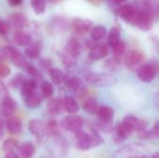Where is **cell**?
Returning <instances> with one entry per match:
<instances>
[{
  "label": "cell",
  "instance_id": "46",
  "mask_svg": "<svg viewBox=\"0 0 159 158\" xmlns=\"http://www.w3.org/2000/svg\"><path fill=\"white\" fill-rule=\"evenodd\" d=\"M152 158H159V154L158 153H156L153 156H152Z\"/></svg>",
  "mask_w": 159,
  "mask_h": 158
},
{
  "label": "cell",
  "instance_id": "25",
  "mask_svg": "<svg viewBox=\"0 0 159 158\" xmlns=\"http://www.w3.org/2000/svg\"><path fill=\"white\" fill-rule=\"evenodd\" d=\"M18 149H19V153L20 156L22 158H31L34 155V152H35L34 145L30 142H26L20 144L18 146Z\"/></svg>",
  "mask_w": 159,
  "mask_h": 158
},
{
  "label": "cell",
  "instance_id": "34",
  "mask_svg": "<svg viewBox=\"0 0 159 158\" xmlns=\"http://www.w3.org/2000/svg\"><path fill=\"white\" fill-rule=\"evenodd\" d=\"M112 48H113L114 57H116L118 59H121V57L125 54V51H126V44H125L124 41H121L120 40Z\"/></svg>",
  "mask_w": 159,
  "mask_h": 158
},
{
  "label": "cell",
  "instance_id": "37",
  "mask_svg": "<svg viewBox=\"0 0 159 158\" xmlns=\"http://www.w3.org/2000/svg\"><path fill=\"white\" fill-rule=\"evenodd\" d=\"M19 146L18 142L15 139H7L3 142V149L6 152H11L15 151Z\"/></svg>",
  "mask_w": 159,
  "mask_h": 158
},
{
  "label": "cell",
  "instance_id": "40",
  "mask_svg": "<svg viewBox=\"0 0 159 158\" xmlns=\"http://www.w3.org/2000/svg\"><path fill=\"white\" fill-rule=\"evenodd\" d=\"M10 74V69L4 63H0V79L5 78Z\"/></svg>",
  "mask_w": 159,
  "mask_h": 158
},
{
  "label": "cell",
  "instance_id": "36",
  "mask_svg": "<svg viewBox=\"0 0 159 158\" xmlns=\"http://www.w3.org/2000/svg\"><path fill=\"white\" fill-rule=\"evenodd\" d=\"M24 80H25V77L21 74H16L12 77V79L10 80L9 84L13 88L18 89V88H20V87H21L22 83L24 82Z\"/></svg>",
  "mask_w": 159,
  "mask_h": 158
},
{
  "label": "cell",
  "instance_id": "8",
  "mask_svg": "<svg viewBox=\"0 0 159 158\" xmlns=\"http://www.w3.org/2000/svg\"><path fill=\"white\" fill-rule=\"evenodd\" d=\"M83 126V120L80 116L74 115H70L68 116H65L61 122V127L70 132H75L79 129H81Z\"/></svg>",
  "mask_w": 159,
  "mask_h": 158
},
{
  "label": "cell",
  "instance_id": "17",
  "mask_svg": "<svg viewBox=\"0 0 159 158\" xmlns=\"http://www.w3.org/2000/svg\"><path fill=\"white\" fill-rule=\"evenodd\" d=\"M48 112L52 115H59L64 111L63 100L60 98L51 99L47 105Z\"/></svg>",
  "mask_w": 159,
  "mask_h": 158
},
{
  "label": "cell",
  "instance_id": "42",
  "mask_svg": "<svg viewBox=\"0 0 159 158\" xmlns=\"http://www.w3.org/2000/svg\"><path fill=\"white\" fill-rule=\"evenodd\" d=\"M7 1L8 5H9V6H11V7H17V6H20V5L23 2V0H7Z\"/></svg>",
  "mask_w": 159,
  "mask_h": 158
},
{
  "label": "cell",
  "instance_id": "33",
  "mask_svg": "<svg viewBox=\"0 0 159 158\" xmlns=\"http://www.w3.org/2000/svg\"><path fill=\"white\" fill-rule=\"evenodd\" d=\"M31 6L35 14H42L46 10V0H31Z\"/></svg>",
  "mask_w": 159,
  "mask_h": 158
},
{
  "label": "cell",
  "instance_id": "1",
  "mask_svg": "<svg viewBox=\"0 0 159 158\" xmlns=\"http://www.w3.org/2000/svg\"><path fill=\"white\" fill-rule=\"evenodd\" d=\"M75 137L76 140V147L81 151H88L90 148L100 146L103 143V140L95 130H91L90 133H88L79 129L75 132Z\"/></svg>",
  "mask_w": 159,
  "mask_h": 158
},
{
  "label": "cell",
  "instance_id": "18",
  "mask_svg": "<svg viewBox=\"0 0 159 158\" xmlns=\"http://www.w3.org/2000/svg\"><path fill=\"white\" fill-rule=\"evenodd\" d=\"M135 10H136V8L130 5H123V6H120L116 9V14L121 20L129 23L134 13H135Z\"/></svg>",
  "mask_w": 159,
  "mask_h": 158
},
{
  "label": "cell",
  "instance_id": "32",
  "mask_svg": "<svg viewBox=\"0 0 159 158\" xmlns=\"http://www.w3.org/2000/svg\"><path fill=\"white\" fill-rule=\"evenodd\" d=\"M47 129H48V134L54 136V137H59L60 136V129H59V126L56 120L54 119H49L47 123Z\"/></svg>",
  "mask_w": 159,
  "mask_h": 158
},
{
  "label": "cell",
  "instance_id": "19",
  "mask_svg": "<svg viewBox=\"0 0 159 158\" xmlns=\"http://www.w3.org/2000/svg\"><path fill=\"white\" fill-rule=\"evenodd\" d=\"M108 54V48L104 44L95 45L91 47L89 52V58L93 61H100L105 58Z\"/></svg>",
  "mask_w": 159,
  "mask_h": 158
},
{
  "label": "cell",
  "instance_id": "29",
  "mask_svg": "<svg viewBox=\"0 0 159 158\" xmlns=\"http://www.w3.org/2000/svg\"><path fill=\"white\" fill-rule=\"evenodd\" d=\"M107 41H108V45L113 47L116 44H117L120 41V29L116 26L113 27L108 34L107 37Z\"/></svg>",
  "mask_w": 159,
  "mask_h": 158
},
{
  "label": "cell",
  "instance_id": "15",
  "mask_svg": "<svg viewBox=\"0 0 159 158\" xmlns=\"http://www.w3.org/2000/svg\"><path fill=\"white\" fill-rule=\"evenodd\" d=\"M96 114H97L98 118L101 122L111 123L113 118H114V115H115V111L110 106L102 105V106H99Z\"/></svg>",
  "mask_w": 159,
  "mask_h": 158
},
{
  "label": "cell",
  "instance_id": "28",
  "mask_svg": "<svg viewBox=\"0 0 159 158\" xmlns=\"http://www.w3.org/2000/svg\"><path fill=\"white\" fill-rule=\"evenodd\" d=\"M106 28L102 25H97L91 28L90 30V37L94 41H100L106 35Z\"/></svg>",
  "mask_w": 159,
  "mask_h": 158
},
{
  "label": "cell",
  "instance_id": "10",
  "mask_svg": "<svg viewBox=\"0 0 159 158\" xmlns=\"http://www.w3.org/2000/svg\"><path fill=\"white\" fill-rule=\"evenodd\" d=\"M157 71L152 64H143L137 70V75L139 79L144 83H150L156 77Z\"/></svg>",
  "mask_w": 159,
  "mask_h": 158
},
{
  "label": "cell",
  "instance_id": "43",
  "mask_svg": "<svg viewBox=\"0 0 159 158\" xmlns=\"http://www.w3.org/2000/svg\"><path fill=\"white\" fill-rule=\"evenodd\" d=\"M5 158H19V156L15 153V151H11V152H7Z\"/></svg>",
  "mask_w": 159,
  "mask_h": 158
},
{
  "label": "cell",
  "instance_id": "9",
  "mask_svg": "<svg viewBox=\"0 0 159 158\" xmlns=\"http://www.w3.org/2000/svg\"><path fill=\"white\" fill-rule=\"evenodd\" d=\"M92 21L88 19L76 18L72 22V30L77 35H83L90 32L92 28Z\"/></svg>",
  "mask_w": 159,
  "mask_h": 158
},
{
  "label": "cell",
  "instance_id": "41",
  "mask_svg": "<svg viewBox=\"0 0 159 158\" xmlns=\"http://www.w3.org/2000/svg\"><path fill=\"white\" fill-rule=\"evenodd\" d=\"M7 95H8V92H7L6 86L2 82H0V100H2L3 98H5Z\"/></svg>",
  "mask_w": 159,
  "mask_h": 158
},
{
  "label": "cell",
  "instance_id": "6",
  "mask_svg": "<svg viewBox=\"0 0 159 158\" xmlns=\"http://www.w3.org/2000/svg\"><path fill=\"white\" fill-rule=\"evenodd\" d=\"M122 124L125 126V128L130 132L132 133L133 131H141L143 129H146L148 123L147 121L143 120V119H139L138 117H136L135 115H127Z\"/></svg>",
  "mask_w": 159,
  "mask_h": 158
},
{
  "label": "cell",
  "instance_id": "2",
  "mask_svg": "<svg viewBox=\"0 0 159 158\" xmlns=\"http://www.w3.org/2000/svg\"><path fill=\"white\" fill-rule=\"evenodd\" d=\"M84 79L87 83L96 87H111L116 83V78L114 75L96 72L85 73Z\"/></svg>",
  "mask_w": 159,
  "mask_h": 158
},
{
  "label": "cell",
  "instance_id": "31",
  "mask_svg": "<svg viewBox=\"0 0 159 158\" xmlns=\"http://www.w3.org/2000/svg\"><path fill=\"white\" fill-rule=\"evenodd\" d=\"M99 108V105H98V102L92 99V98H89V99H87L84 102H83V109L89 113V114H96L97 113V110Z\"/></svg>",
  "mask_w": 159,
  "mask_h": 158
},
{
  "label": "cell",
  "instance_id": "27",
  "mask_svg": "<svg viewBox=\"0 0 159 158\" xmlns=\"http://www.w3.org/2000/svg\"><path fill=\"white\" fill-rule=\"evenodd\" d=\"M49 75H50L52 82L55 85H61V84L64 83V81L67 77V75L61 70H60L58 68L49 69Z\"/></svg>",
  "mask_w": 159,
  "mask_h": 158
},
{
  "label": "cell",
  "instance_id": "38",
  "mask_svg": "<svg viewBox=\"0 0 159 158\" xmlns=\"http://www.w3.org/2000/svg\"><path fill=\"white\" fill-rule=\"evenodd\" d=\"M23 69H24V70L26 71V73H27L30 76H32L34 79V78H37L38 75H39L38 70H37L33 64H31V63H29V62L26 63V65L24 66Z\"/></svg>",
  "mask_w": 159,
  "mask_h": 158
},
{
  "label": "cell",
  "instance_id": "11",
  "mask_svg": "<svg viewBox=\"0 0 159 158\" xmlns=\"http://www.w3.org/2000/svg\"><path fill=\"white\" fill-rule=\"evenodd\" d=\"M17 109L16 102L10 97L6 96L1 100L0 103V115L2 117H9L11 116Z\"/></svg>",
  "mask_w": 159,
  "mask_h": 158
},
{
  "label": "cell",
  "instance_id": "26",
  "mask_svg": "<svg viewBox=\"0 0 159 158\" xmlns=\"http://www.w3.org/2000/svg\"><path fill=\"white\" fill-rule=\"evenodd\" d=\"M63 105L64 110L69 113L70 115H74L79 111V105L75 98L71 96H65L63 99Z\"/></svg>",
  "mask_w": 159,
  "mask_h": 158
},
{
  "label": "cell",
  "instance_id": "13",
  "mask_svg": "<svg viewBox=\"0 0 159 158\" xmlns=\"http://www.w3.org/2000/svg\"><path fill=\"white\" fill-rule=\"evenodd\" d=\"M66 87L72 90L73 92L78 93V94H84L85 93V87L82 83V81L80 80L79 77L77 76H70V77H66L65 81H64Z\"/></svg>",
  "mask_w": 159,
  "mask_h": 158
},
{
  "label": "cell",
  "instance_id": "20",
  "mask_svg": "<svg viewBox=\"0 0 159 158\" xmlns=\"http://www.w3.org/2000/svg\"><path fill=\"white\" fill-rule=\"evenodd\" d=\"M13 41L20 47H26L32 42V36L24 31L17 30L13 34Z\"/></svg>",
  "mask_w": 159,
  "mask_h": 158
},
{
  "label": "cell",
  "instance_id": "12",
  "mask_svg": "<svg viewBox=\"0 0 159 158\" xmlns=\"http://www.w3.org/2000/svg\"><path fill=\"white\" fill-rule=\"evenodd\" d=\"M7 22L10 28H13L15 31L21 30L28 25V20L26 16L22 13H13L8 16Z\"/></svg>",
  "mask_w": 159,
  "mask_h": 158
},
{
  "label": "cell",
  "instance_id": "35",
  "mask_svg": "<svg viewBox=\"0 0 159 158\" xmlns=\"http://www.w3.org/2000/svg\"><path fill=\"white\" fill-rule=\"evenodd\" d=\"M104 66L106 69L110 71H116L120 67V59L116 57H113L112 59H109L105 61Z\"/></svg>",
  "mask_w": 159,
  "mask_h": 158
},
{
  "label": "cell",
  "instance_id": "47",
  "mask_svg": "<svg viewBox=\"0 0 159 158\" xmlns=\"http://www.w3.org/2000/svg\"><path fill=\"white\" fill-rule=\"evenodd\" d=\"M55 1H60V0H53V2H55Z\"/></svg>",
  "mask_w": 159,
  "mask_h": 158
},
{
  "label": "cell",
  "instance_id": "7",
  "mask_svg": "<svg viewBox=\"0 0 159 158\" xmlns=\"http://www.w3.org/2000/svg\"><path fill=\"white\" fill-rule=\"evenodd\" d=\"M29 130L39 141H44L48 136L46 123L41 119H33L29 123Z\"/></svg>",
  "mask_w": 159,
  "mask_h": 158
},
{
  "label": "cell",
  "instance_id": "44",
  "mask_svg": "<svg viewBox=\"0 0 159 158\" xmlns=\"http://www.w3.org/2000/svg\"><path fill=\"white\" fill-rule=\"evenodd\" d=\"M4 136V123H3V120L0 118V140L3 138Z\"/></svg>",
  "mask_w": 159,
  "mask_h": 158
},
{
  "label": "cell",
  "instance_id": "3",
  "mask_svg": "<svg viewBox=\"0 0 159 158\" xmlns=\"http://www.w3.org/2000/svg\"><path fill=\"white\" fill-rule=\"evenodd\" d=\"M130 24L139 27L143 31H148L151 29L153 24V16L149 9H137L129 22Z\"/></svg>",
  "mask_w": 159,
  "mask_h": 158
},
{
  "label": "cell",
  "instance_id": "39",
  "mask_svg": "<svg viewBox=\"0 0 159 158\" xmlns=\"http://www.w3.org/2000/svg\"><path fill=\"white\" fill-rule=\"evenodd\" d=\"M10 30V26L7 22V20L0 19V34L6 35Z\"/></svg>",
  "mask_w": 159,
  "mask_h": 158
},
{
  "label": "cell",
  "instance_id": "16",
  "mask_svg": "<svg viewBox=\"0 0 159 158\" xmlns=\"http://www.w3.org/2000/svg\"><path fill=\"white\" fill-rule=\"evenodd\" d=\"M6 128L8 133L12 135H17L20 133L22 129V123L21 120L17 116H9L6 122Z\"/></svg>",
  "mask_w": 159,
  "mask_h": 158
},
{
  "label": "cell",
  "instance_id": "14",
  "mask_svg": "<svg viewBox=\"0 0 159 158\" xmlns=\"http://www.w3.org/2000/svg\"><path fill=\"white\" fill-rule=\"evenodd\" d=\"M81 48L82 47H81L80 42L76 38H71L68 40V42L66 44L65 52H66L67 56H69L73 59H75L80 55Z\"/></svg>",
  "mask_w": 159,
  "mask_h": 158
},
{
  "label": "cell",
  "instance_id": "30",
  "mask_svg": "<svg viewBox=\"0 0 159 158\" xmlns=\"http://www.w3.org/2000/svg\"><path fill=\"white\" fill-rule=\"evenodd\" d=\"M41 96L45 99H50L54 94V87L48 81H43L40 86Z\"/></svg>",
  "mask_w": 159,
  "mask_h": 158
},
{
  "label": "cell",
  "instance_id": "5",
  "mask_svg": "<svg viewBox=\"0 0 159 158\" xmlns=\"http://www.w3.org/2000/svg\"><path fill=\"white\" fill-rule=\"evenodd\" d=\"M2 54L7 59H8L15 66L22 68V69L24 68V66L28 62L25 60L24 56L13 47H4L3 50H2Z\"/></svg>",
  "mask_w": 159,
  "mask_h": 158
},
{
  "label": "cell",
  "instance_id": "45",
  "mask_svg": "<svg viewBox=\"0 0 159 158\" xmlns=\"http://www.w3.org/2000/svg\"><path fill=\"white\" fill-rule=\"evenodd\" d=\"M88 2H89V3H91V4H93V5H99V4H101L103 0H87Z\"/></svg>",
  "mask_w": 159,
  "mask_h": 158
},
{
  "label": "cell",
  "instance_id": "24",
  "mask_svg": "<svg viewBox=\"0 0 159 158\" xmlns=\"http://www.w3.org/2000/svg\"><path fill=\"white\" fill-rule=\"evenodd\" d=\"M23 100H24L25 105L28 108L34 109V108L39 107V105L41 104V102H42V96L39 93H37V92L34 91V93H32L29 96L25 97Z\"/></svg>",
  "mask_w": 159,
  "mask_h": 158
},
{
  "label": "cell",
  "instance_id": "23",
  "mask_svg": "<svg viewBox=\"0 0 159 158\" xmlns=\"http://www.w3.org/2000/svg\"><path fill=\"white\" fill-rule=\"evenodd\" d=\"M40 49H41V47L38 42H31L28 46H26L24 54L27 58L31 60H34L39 57Z\"/></svg>",
  "mask_w": 159,
  "mask_h": 158
},
{
  "label": "cell",
  "instance_id": "22",
  "mask_svg": "<svg viewBox=\"0 0 159 158\" xmlns=\"http://www.w3.org/2000/svg\"><path fill=\"white\" fill-rule=\"evenodd\" d=\"M37 87V83L36 80L32 78V79H25L24 82L22 83L21 87H20V94L22 96V98L24 99L25 97L29 96L30 94L34 93Z\"/></svg>",
  "mask_w": 159,
  "mask_h": 158
},
{
  "label": "cell",
  "instance_id": "4",
  "mask_svg": "<svg viewBox=\"0 0 159 158\" xmlns=\"http://www.w3.org/2000/svg\"><path fill=\"white\" fill-rule=\"evenodd\" d=\"M145 57L143 53L137 49H132L129 51L125 56V64L129 70L137 71L140 66L144 62Z\"/></svg>",
  "mask_w": 159,
  "mask_h": 158
},
{
  "label": "cell",
  "instance_id": "21",
  "mask_svg": "<svg viewBox=\"0 0 159 158\" xmlns=\"http://www.w3.org/2000/svg\"><path fill=\"white\" fill-rule=\"evenodd\" d=\"M131 133L125 128V126L120 123L115 129H114V133H113V141L116 143H121L122 142H124Z\"/></svg>",
  "mask_w": 159,
  "mask_h": 158
}]
</instances>
